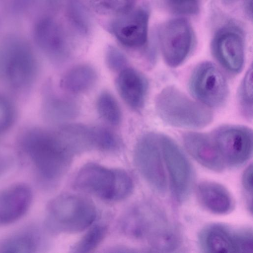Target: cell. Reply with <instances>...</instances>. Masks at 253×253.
I'll list each match as a JSON object with an SVG mask.
<instances>
[{
	"mask_svg": "<svg viewBox=\"0 0 253 253\" xmlns=\"http://www.w3.org/2000/svg\"><path fill=\"white\" fill-rule=\"evenodd\" d=\"M18 144L36 181L45 189L57 184L76 155L58 130L29 128L21 134Z\"/></svg>",
	"mask_w": 253,
	"mask_h": 253,
	"instance_id": "cell-1",
	"label": "cell"
},
{
	"mask_svg": "<svg viewBox=\"0 0 253 253\" xmlns=\"http://www.w3.org/2000/svg\"><path fill=\"white\" fill-rule=\"evenodd\" d=\"M121 228L127 236L147 242L157 252H171L180 245L177 228L161 209L150 202L130 209L122 218Z\"/></svg>",
	"mask_w": 253,
	"mask_h": 253,
	"instance_id": "cell-2",
	"label": "cell"
},
{
	"mask_svg": "<svg viewBox=\"0 0 253 253\" xmlns=\"http://www.w3.org/2000/svg\"><path fill=\"white\" fill-rule=\"evenodd\" d=\"M96 209L89 200L72 194H61L48 203L44 225L52 233L82 232L95 221Z\"/></svg>",
	"mask_w": 253,
	"mask_h": 253,
	"instance_id": "cell-3",
	"label": "cell"
},
{
	"mask_svg": "<svg viewBox=\"0 0 253 253\" xmlns=\"http://www.w3.org/2000/svg\"><path fill=\"white\" fill-rule=\"evenodd\" d=\"M73 186L102 200L118 201L128 197L133 189V182L125 170L109 168L89 163L77 172Z\"/></svg>",
	"mask_w": 253,
	"mask_h": 253,
	"instance_id": "cell-4",
	"label": "cell"
},
{
	"mask_svg": "<svg viewBox=\"0 0 253 253\" xmlns=\"http://www.w3.org/2000/svg\"><path fill=\"white\" fill-rule=\"evenodd\" d=\"M160 118L173 126L200 128L212 120V112L208 106L194 101L173 86L163 88L155 101Z\"/></svg>",
	"mask_w": 253,
	"mask_h": 253,
	"instance_id": "cell-5",
	"label": "cell"
},
{
	"mask_svg": "<svg viewBox=\"0 0 253 253\" xmlns=\"http://www.w3.org/2000/svg\"><path fill=\"white\" fill-rule=\"evenodd\" d=\"M38 65L34 54L25 43L12 41L0 45V81L11 89H28L37 77Z\"/></svg>",
	"mask_w": 253,
	"mask_h": 253,
	"instance_id": "cell-6",
	"label": "cell"
},
{
	"mask_svg": "<svg viewBox=\"0 0 253 253\" xmlns=\"http://www.w3.org/2000/svg\"><path fill=\"white\" fill-rule=\"evenodd\" d=\"M133 158L136 168L151 188L159 194L165 193L167 183L160 133L142 135L135 144Z\"/></svg>",
	"mask_w": 253,
	"mask_h": 253,
	"instance_id": "cell-7",
	"label": "cell"
},
{
	"mask_svg": "<svg viewBox=\"0 0 253 253\" xmlns=\"http://www.w3.org/2000/svg\"><path fill=\"white\" fill-rule=\"evenodd\" d=\"M198 242L206 253L253 252V232L247 228L234 229L222 224H211L201 230Z\"/></svg>",
	"mask_w": 253,
	"mask_h": 253,
	"instance_id": "cell-8",
	"label": "cell"
},
{
	"mask_svg": "<svg viewBox=\"0 0 253 253\" xmlns=\"http://www.w3.org/2000/svg\"><path fill=\"white\" fill-rule=\"evenodd\" d=\"M189 87L192 94L207 106L219 107L228 96V85L224 76L209 62L202 63L195 68Z\"/></svg>",
	"mask_w": 253,
	"mask_h": 253,
	"instance_id": "cell-9",
	"label": "cell"
},
{
	"mask_svg": "<svg viewBox=\"0 0 253 253\" xmlns=\"http://www.w3.org/2000/svg\"><path fill=\"white\" fill-rule=\"evenodd\" d=\"M162 153L175 199L179 202L188 197L192 183V169L189 162L176 143L160 133Z\"/></svg>",
	"mask_w": 253,
	"mask_h": 253,
	"instance_id": "cell-10",
	"label": "cell"
},
{
	"mask_svg": "<svg viewBox=\"0 0 253 253\" xmlns=\"http://www.w3.org/2000/svg\"><path fill=\"white\" fill-rule=\"evenodd\" d=\"M211 135L225 164L238 167L251 157L253 133L250 128L238 126H222Z\"/></svg>",
	"mask_w": 253,
	"mask_h": 253,
	"instance_id": "cell-11",
	"label": "cell"
},
{
	"mask_svg": "<svg viewBox=\"0 0 253 253\" xmlns=\"http://www.w3.org/2000/svg\"><path fill=\"white\" fill-rule=\"evenodd\" d=\"M163 58L169 66L180 65L189 55L193 45V33L189 23L179 18L164 24L159 34Z\"/></svg>",
	"mask_w": 253,
	"mask_h": 253,
	"instance_id": "cell-12",
	"label": "cell"
},
{
	"mask_svg": "<svg viewBox=\"0 0 253 253\" xmlns=\"http://www.w3.org/2000/svg\"><path fill=\"white\" fill-rule=\"evenodd\" d=\"M36 41L47 57L54 64H61L69 57L70 44L66 31L51 18L39 21L35 28Z\"/></svg>",
	"mask_w": 253,
	"mask_h": 253,
	"instance_id": "cell-13",
	"label": "cell"
},
{
	"mask_svg": "<svg viewBox=\"0 0 253 253\" xmlns=\"http://www.w3.org/2000/svg\"><path fill=\"white\" fill-rule=\"evenodd\" d=\"M114 21L111 30L123 45L131 48L143 46L148 39L149 14L143 8H139L122 14Z\"/></svg>",
	"mask_w": 253,
	"mask_h": 253,
	"instance_id": "cell-14",
	"label": "cell"
},
{
	"mask_svg": "<svg viewBox=\"0 0 253 253\" xmlns=\"http://www.w3.org/2000/svg\"><path fill=\"white\" fill-rule=\"evenodd\" d=\"M219 31L215 36L212 45L214 56L227 70L239 72L244 62V44L241 34L231 27Z\"/></svg>",
	"mask_w": 253,
	"mask_h": 253,
	"instance_id": "cell-15",
	"label": "cell"
},
{
	"mask_svg": "<svg viewBox=\"0 0 253 253\" xmlns=\"http://www.w3.org/2000/svg\"><path fill=\"white\" fill-rule=\"evenodd\" d=\"M33 192L27 184L18 183L0 189V227L22 218L29 210Z\"/></svg>",
	"mask_w": 253,
	"mask_h": 253,
	"instance_id": "cell-16",
	"label": "cell"
},
{
	"mask_svg": "<svg viewBox=\"0 0 253 253\" xmlns=\"http://www.w3.org/2000/svg\"><path fill=\"white\" fill-rule=\"evenodd\" d=\"M183 141L187 151L201 165L215 172L223 170L225 163L211 135L189 132L184 134Z\"/></svg>",
	"mask_w": 253,
	"mask_h": 253,
	"instance_id": "cell-17",
	"label": "cell"
},
{
	"mask_svg": "<svg viewBox=\"0 0 253 253\" xmlns=\"http://www.w3.org/2000/svg\"><path fill=\"white\" fill-rule=\"evenodd\" d=\"M116 85L127 105L135 111L142 109L148 87L147 80L143 74L133 68H124L117 78Z\"/></svg>",
	"mask_w": 253,
	"mask_h": 253,
	"instance_id": "cell-18",
	"label": "cell"
},
{
	"mask_svg": "<svg viewBox=\"0 0 253 253\" xmlns=\"http://www.w3.org/2000/svg\"><path fill=\"white\" fill-rule=\"evenodd\" d=\"M198 201L211 213L223 215L233 209V198L228 190L221 184L211 181L201 182L196 188Z\"/></svg>",
	"mask_w": 253,
	"mask_h": 253,
	"instance_id": "cell-19",
	"label": "cell"
},
{
	"mask_svg": "<svg viewBox=\"0 0 253 253\" xmlns=\"http://www.w3.org/2000/svg\"><path fill=\"white\" fill-rule=\"evenodd\" d=\"M41 233L33 227H28L3 238L0 241V253H34L42 249Z\"/></svg>",
	"mask_w": 253,
	"mask_h": 253,
	"instance_id": "cell-20",
	"label": "cell"
},
{
	"mask_svg": "<svg viewBox=\"0 0 253 253\" xmlns=\"http://www.w3.org/2000/svg\"><path fill=\"white\" fill-rule=\"evenodd\" d=\"M43 113L49 122L61 124L76 118L79 109L73 100L50 94L44 99Z\"/></svg>",
	"mask_w": 253,
	"mask_h": 253,
	"instance_id": "cell-21",
	"label": "cell"
},
{
	"mask_svg": "<svg viewBox=\"0 0 253 253\" xmlns=\"http://www.w3.org/2000/svg\"><path fill=\"white\" fill-rule=\"evenodd\" d=\"M96 80L95 70L90 65L83 64L69 70L61 79V85L66 91L78 94L91 88Z\"/></svg>",
	"mask_w": 253,
	"mask_h": 253,
	"instance_id": "cell-22",
	"label": "cell"
},
{
	"mask_svg": "<svg viewBox=\"0 0 253 253\" xmlns=\"http://www.w3.org/2000/svg\"><path fill=\"white\" fill-rule=\"evenodd\" d=\"M96 109L100 117L107 123L113 126L120 124L122 118L120 107L109 92L104 91L100 93L96 101Z\"/></svg>",
	"mask_w": 253,
	"mask_h": 253,
	"instance_id": "cell-23",
	"label": "cell"
},
{
	"mask_svg": "<svg viewBox=\"0 0 253 253\" xmlns=\"http://www.w3.org/2000/svg\"><path fill=\"white\" fill-rule=\"evenodd\" d=\"M107 233L104 225H97L90 229L72 248V252L84 253L92 252L103 241Z\"/></svg>",
	"mask_w": 253,
	"mask_h": 253,
	"instance_id": "cell-24",
	"label": "cell"
},
{
	"mask_svg": "<svg viewBox=\"0 0 253 253\" xmlns=\"http://www.w3.org/2000/svg\"><path fill=\"white\" fill-rule=\"evenodd\" d=\"M253 68L251 67L241 83L239 91V101L243 112L248 117L253 115Z\"/></svg>",
	"mask_w": 253,
	"mask_h": 253,
	"instance_id": "cell-25",
	"label": "cell"
},
{
	"mask_svg": "<svg viewBox=\"0 0 253 253\" xmlns=\"http://www.w3.org/2000/svg\"><path fill=\"white\" fill-rule=\"evenodd\" d=\"M95 6L105 13L124 14L132 9L135 0H93Z\"/></svg>",
	"mask_w": 253,
	"mask_h": 253,
	"instance_id": "cell-26",
	"label": "cell"
},
{
	"mask_svg": "<svg viewBox=\"0 0 253 253\" xmlns=\"http://www.w3.org/2000/svg\"><path fill=\"white\" fill-rule=\"evenodd\" d=\"M14 117L15 112L11 103L0 95V134L11 126Z\"/></svg>",
	"mask_w": 253,
	"mask_h": 253,
	"instance_id": "cell-27",
	"label": "cell"
},
{
	"mask_svg": "<svg viewBox=\"0 0 253 253\" xmlns=\"http://www.w3.org/2000/svg\"><path fill=\"white\" fill-rule=\"evenodd\" d=\"M168 6L174 12L193 14L199 8L200 0H165Z\"/></svg>",
	"mask_w": 253,
	"mask_h": 253,
	"instance_id": "cell-28",
	"label": "cell"
},
{
	"mask_svg": "<svg viewBox=\"0 0 253 253\" xmlns=\"http://www.w3.org/2000/svg\"><path fill=\"white\" fill-rule=\"evenodd\" d=\"M105 61L108 67L113 71L123 69L127 63L125 54L119 49L112 46H109L106 51Z\"/></svg>",
	"mask_w": 253,
	"mask_h": 253,
	"instance_id": "cell-29",
	"label": "cell"
},
{
	"mask_svg": "<svg viewBox=\"0 0 253 253\" xmlns=\"http://www.w3.org/2000/svg\"><path fill=\"white\" fill-rule=\"evenodd\" d=\"M15 160L9 154L0 152V178L8 174L14 166Z\"/></svg>",
	"mask_w": 253,
	"mask_h": 253,
	"instance_id": "cell-30",
	"label": "cell"
},
{
	"mask_svg": "<svg viewBox=\"0 0 253 253\" xmlns=\"http://www.w3.org/2000/svg\"><path fill=\"white\" fill-rule=\"evenodd\" d=\"M253 166H249L244 171L242 175V182L245 190L248 193L252 194L253 193Z\"/></svg>",
	"mask_w": 253,
	"mask_h": 253,
	"instance_id": "cell-31",
	"label": "cell"
}]
</instances>
